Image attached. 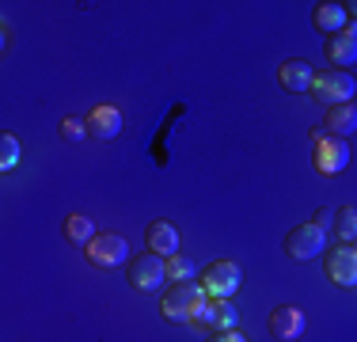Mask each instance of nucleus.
<instances>
[{
    "label": "nucleus",
    "instance_id": "nucleus-1",
    "mask_svg": "<svg viewBox=\"0 0 357 342\" xmlns=\"http://www.w3.org/2000/svg\"><path fill=\"white\" fill-rule=\"evenodd\" d=\"M202 301H206L202 281H175V285L164 293V301H160V312H164V320H172V323H194V312H198Z\"/></svg>",
    "mask_w": 357,
    "mask_h": 342
},
{
    "label": "nucleus",
    "instance_id": "nucleus-2",
    "mask_svg": "<svg viewBox=\"0 0 357 342\" xmlns=\"http://www.w3.org/2000/svg\"><path fill=\"white\" fill-rule=\"evenodd\" d=\"M167 281V259L156 251L149 255H137V259H130V285L137 289V293H160Z\"/></svg>",
    "mask_w": 357,
    "mask_h": 342
},
{
    "label": "nucleus",
    "instance_id": "nucleus-3",
    "mask_svg": "<svg viewBox=\"0 0 357 342\" xmlns=\"http://www.w3.org/2000/svg\"><path fill=\"white\" fill-rule=\"evenodd\" d=\"M194 323L206 327L209 335H217V331H236L240 308L228 301V297H206V301L198 304V312H194Z\"/></svg>",
    "mask_w": 357,
    "mask_h": 342
},
{
    "label": "nucleus",
    "instance_id": "nucleus-4",
    "mask_svg": "<svg viewBox=\"0 0 357 342\" xmlns=\"http://www.w3.org/2000/svg\"><path fill=\"white\" fill-rule=\"evenodd\" d=\"M357 91V80L350 73H342V68H335V73H323L316 76V84H312V96H316L323 107H342V103H350Z\"/></svg>",
    "mask_w": 357,
    "mask_h": 342
},
{
    "label": "nucleus",
    "instance_id": "nucleus-5",
    "mask_svg": "<svg viewBox=\"0 0 357 342\" xmlns=\"http://www.w3.org/2000/svg\"><path fill=\"white\" fill-rule=\"evenodd\" d=\"M323 251H327V232H323L319 225H301L285 236V255L293 262H308Z\"/></svg>",
    "mask_w": 357,
    "mask_h": 342
},
{
    "label": "nucleus",
    "instance_id": "nucleus-6",
    "mask_svg": "<svg viewBox=\"0 0 357 342\" xmlns=\"http://www.w3.org/2000/svg\"><path fill=\"white\" fill-rule=\"evenodd\" d=\"M240 285H243V270L236 267V262H228V259L209 262V267H206V278H202L206 297H232Z\"/></svg>",
    "mask_w": 357,
    "mask_h": 342
},
{
    "label": "nucleus",
    "instance_id": "nucleus-7",
    "mask_svg": "<svg viewBox=\"0 0 357 342\" xmlns=\"http://www.w3.org/2000/svg\"><path fill=\"white\" fill-rule=\"evenodd\" d=\"M88 259L96 262V267L114 270V267H122V262H130V244H126V236L103 232L88 244Z\"/></svg>",
    "mask_w": 357,
    "mask_h": 342
},
{
    "label": "nucleus",
    "instance_id": "nucleus-8",
    "mask_svg": "<svg viewBox=\"0 0 357 342\" xmlns=\"http://www.w3.org/2000/svg\"><path fill=\"white\" fill-rule=\"evenodd\" d=\"M350 164V144L342 137H316V171L319 175H338Z\"/></svg>",
    "mask_w": 357,
    "mask_h": 342
},
{
    "label": "nucleus",
    "instance_id": "nucleus-9",
    "mask_svg": "<svg viewBox=\"0 0 357 342\" xmlns=\"http://www.w3.org/2000/svg\"><path fill=\"white\" fill-rule=\"evenodd\" d=\"M327 278L338 289H357V251L354 247H331L327 251Z\"/></svg>",
    "mask_w": 357,
    "mask_h": 342
},
{
    "label": "nucleus",
    "instance_id": "nucleus-10",
    "mask_svg": "<svg viewBox=\"0 0 357 342\" xmlns=\"http://www.w3.org/2000/svg\"><path fill=\"white\" fill-rule=\"evenodd\" d=\"M270 335H274L278 342H296L304 335V312L296 304L274 308V315H270Z\"/></svg>",
    "mask_w": 357,
    "mask_h": 342
},
{
    "label": "nucleus",
    "instance_id": "nucleus-11",
    "mask_svg": "<svg viewBox=\"0 0 357 342\" xmlns=\"http://www.w3.org/2000/svg\"><path fill=\"white\" fill-rule=\"evenodd\" d=\"M323 50H327V61L338 65V68L357 65V23H350L342 34H331V38L323 42Z\"/></svg>",
    "mask_w": 357,
    "mask_h": 342
},
{
    "label": "nucleus",
    "instance_id": "nucleus-12",
    "mask_svg": "<svg viewBox=\"0 0 357 342\" xmlns=\"http://www.w3.org/2000/svg\"><path fill=\"white\" fill-rule=\"evenodd\" d=\"M278 76H282V88L293 91V96H301V91H312V84H316V68L308 61H301V57H293V61H285L278 68Z\"/></svg>",
    "mask_w": 357,
    "mask_h": 342
},
{
    "label": "nucleus",
    "instance_id": "nucleus-13",
    "mask_svg": "<svg viewBox=\"0 0 357 342\" xmlns=\"http://www.w3.org/2000/svg\"><path fill=\"white\" fill-rule=\"evenodd\" d=\"M312 23H316L319 34H342L346 27H350V15H346V4H316V12H312Z\"/></svg>",
    "mask_w": 357,
    "mask_h": 342
},
{
    "label": "nucleus",
    "instance_id": "nucleus-14",
    "mask_svg": "<svg viewBox=\"0 0 357 342\" xmlns=\"http://www.w3.org/2000/svg\"><path fill=\"white\" fill-rule=\"evenodd\" d=\"M149 251L164 255V259H175L178 255V228L172 221H152L149 225Z\"/></svg>",
    "mask_w": 357,
    "mask_h": 342
},
{
    "label": "nucleus",
    "instance_id": "nucleus-15",
    "mask_svg": "<svg viewBox=\"0 0 357 342\" xmlns=\"http://www.w3.org/2000/svg\"><path fill=\"white\" fill-rule=\"evenodd\" d=\"M88 133L99 137V141H114V137L122 133V114H118L114 107H96L88 114Z\"/></svg>",
    "mask_w": 357,
    "mask_h": 342
},
{
    "label": "nucleus",
    "instance_id": "nucleus-16",
    "mask_svg": "<svg viewBox=\"0 0 357 342\" xmlns=\"http://www.w3.org/2000/svg\"><path fill=\"white\" fill-rule=\"evenodd\" d=\"M323 130H331L335 137H350L357 133V107L354 103H342V107H327V122H323Z\"/></svg>",
    "mask_w": 357,
    "mask_h": 342
},
{
    "label": "nucleus",
    "instance_id": "nucleus-17",
    "mask_svg": "<svg viewBox=\"0 0 357 342\" xmlns=\"http://www.w3.org/2000/svg\"><path fill=\"white\" fill-rule=\"evenodd\" d=\"M65 236H69L73 244H91V239H96V221H88L84 213H73V217L65 221Z\"/></svg>",
    "mask_w": 357,
    "mask_h": 342
},
{
    "label": "nucleus",
    "instance_id": "nucleus-18",
    "mask_svg": "<svg viewBox=\"0 0 357 342\" xmlns=\"http://www.w3.org/2000/svg\"><path fill=\"white\" fill-rule=\"evenodd\" d=\"M335 232H338V239H346V244H354V239H357V205H342V209H335Z\"/></svg>",
    "mask_w": 357,
    "mask_h": 342
},
{
    "label": "nucleus",
    "instance_id": "nucleus-19",
    "mask_svg": "<svg viewBox=\"0 0 357 342\" xmlns=\"http://www.w3.org/2000/svg\"><path fill=\"white\" fill-rule=\"evenodd\" d=\"M15 164H20V141H15L12 133H4L0 137V168L12 171Z\"/></svg>",
    "mask_w": 357,
    "mask_h": 342
},
{
    "label": "nucleus",
    "instance_id": "nucleus-20",
    "mask_svg": "<svg viewBox=\"0 0 357 342\" xmlns=\"http://www.w3.org/2000/svg\"><path fill=\"white\" fill-rule=\"evenodd\" d=\"M194 274V262L183 259V255H175V259H167V281H190Z\"/></svg>",
    "mask_w": 357,
    "mask_h": 342
},
{
    "label": "nucleus",
    "instance_id": "nucleus-21",
    "mask_svg": "<svg viewBox=\"0 0 357 342\" xmlns=\"http://www.w3.org/2000/svg\"><path fill=\"white\" fill-rule=\"evenodd\" d=\"M84 133H88V122H80V118H65V122H61V137H65V141H84Z\"/></svg>",
    "mask_w": 357,
    "mask_h": 342
},
{
    "label": "nucleus",
    "instance_id": "nucleus-22",
    "mask_svg": "<svg viewBox=\"0 0 357 342\" xmlns=\"http://www.w3.org/2000/svg\"><path fill=\"white\" fill-rule=\"evenodd\" d=\"M206 342H248L240 335V331H217V335H209Z\"/></svg>",
    "mask_w": 357,
    "mask_h": 342
},
{
    "label": "nucleus",
    "instance_id": "nucleus-23",
    "mask_svg": "<svg viewBox=\"0 0 357 342\" xmlns=\"http://www.w3.org/2000/svg\"><path fill=\"white\" fill-rule=\"evenodd\" d=\"M331 221H335V213H331V209H319V213H316V221H312V225H319V228H327V225H331Z\"/></svg>",
    "mask_w": 357,
    "mask_h": 342
},
{
    "label": "nucleus",
    "instance_id": "nucleus-24",
    "mask_svg": "<svg viewBox=\"0 0 357 342\" xmlns=\"http://www.w3.org/2000/svg\"><path fill=\"white\" fill-rule=\"evenodd\" d=\"M346 15H354V23H357V0H350V4H346Z\"/></svg>",
    "mask_w": 357,
    "mask_h": 342
},
{
    "label": "nucleus",
    "instance_id": "nucleus-25",
    "mask_svg": "<svg viewBox=\"0 0 357 342\" xmlns=\"http://www.w3.org/2000/svg\"><path fill=\"white\" fill-rule=\"evenodd\" d=\"M350 247H354V251H357V239H354V244H350Z\"/></svg>",
    "mask_w": 357,
    "mask_h": 342
}]
</instances>
